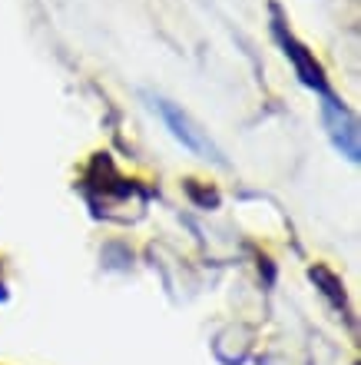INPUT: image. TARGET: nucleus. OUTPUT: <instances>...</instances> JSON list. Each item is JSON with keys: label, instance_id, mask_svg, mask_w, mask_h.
Wrapping results in <instances>:
<instances>
[{"label": "nucleus", "instance_id": "nucleus-1", "mask_svg": "<svg viewBox=\"0 0 361 365\" xmlns=\"http://www.w3.org/2000/svg\"><path fill=\"white\" fill-rule=\"evenodd\" d=\"M150 106L159 113V120L166 126H169V133H172V140H179L189 153H196V156H202V160H216V163H222V153L216 150V143H212L209 136L202 133L199 126L192 123L189 116L182 113L179 106H172L169 100H162V96H150Z\"/></svg>", "mask_w": 361, "mask_h": 365}, {"label": "nucleus", "instance_id": "nucleus-3", "mask_svg": "<svg viewBox=\"0 0 361 365\" xmlns=\"http://www.w3.org/2000/svg\"><path fill=\"white\" fill-rule=\"evenodd\" d=\"M276 34H278V43H282V47H286V57L292 60L295 63V70H298V77H302V83L305 87H312V90H318V93H328V90H325V77H322V67H318V63H315L312 57H308V53H305V47L302 43H298V40L295 37H288L286 30L282 27H276Z\"/></svg>", "mask_w": 361, "mask_h": 365}, {"label": "nucleus", "instance_id": "nucleus-2", "mask_svg": "<svg viewBox=\"0 0 361 365\" xmlns=\"http://www.w3.org/2000/svg\"><path fill=\"white\" fill-rule=\"evenodd\" d=\"M322 120H325V130H328V136H332L335 150H338V153H342L348 163H358L361 143H358V120L352 116V110L325 93Z\"/></svg>", "mask_w": 361, "mask_h": 365}]
</instances>
